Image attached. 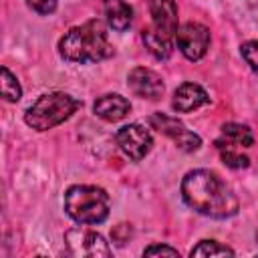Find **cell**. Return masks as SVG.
<instances>
[{
  "label": "cell",
  "instance_id": "7a4b0ae2",
  "mask_svg": "<svg viewBox=\"0 0 258 258\" xmlns=\"http://www.w3.org/2000/svg\"><path fill=\"white\" fill-rule=\"evenodd\" d=\"M113 44L109 42L107 28L101 20L93 18L81 26H73L58 40V54L77 64L99 62L113 56Z\"/></svg>",
  "mask_w": 258,
  "mask_h": 258
},
{
  "label": "cell",
  "instance_id": "3957f363",
  "mask_svg": "<svg viewBox=\"0 0 258 258\" xmlns=\"http://www.w3.org/2000/svg\"><path fill=\"white\" fill-rule=\"evenodd\" d=\"M62 206L67 216L83 226H93L101 224L107 220L109 210H111V200L109 194L103 187L97 185H71L64 191Z\"/></svg>",
  "mask_w": 258,
  "mask_h": 258
},
{
  "label": "cell",
  "instance_id": "277c9868",
  "mask_svg": "<svg viewBox=\"0 0 258 258\" xmlns=\"http://www.w3.org/2000/svg\"><path fill=\"white\" fill-rule=\"evenodd\" d=\"M81 107L83 103L69 93H44L24 111V123L36 131H48L71 119Z\"/></svg>",
  "mask_w": 258,
  "mask_h": 258
},
{
  "label": "cell",
  "instance_id": "2e32d148",
  "mask_svg": "<svg viewBox=\"0 0 258 258\" xmlns=\"http://www.w3.org/2000/svg\"><path fill=\"white\" fill-rule=\"evenodd\" d=\"M189 256H234V250L218 240H202L189 250Z\"/></svg>",
  "mask_w": 258,
  "mask_h": 258
},
{
  "label": "cell",
  "instance_id": "5bb4252c",
  "mask_svg": "<svg viewBox=\"0 0 258 258\" xmlns=\"http://www.w3.org/2000/svg\"><path fill=\"white\" fill-rule=\"evenodd\" d=\"M222 137L216 141L218 149H226V147H250L254 145V133L248 125L242 123H224L222 125Z\"/></svg>",
  "mask_w": 258,
  "mask_h": 258
},
{
  "label": "cell",
  "instance_id": "44dd1931",
  "mask_svg": "<svg viewBox=\"0 0 258 258\" xmlns=\"http://www.w3.org/2000/svg\"><path fill=\"white\" fill-rule=\"evenodd\" d=\"M161 254H165V256H179L177 248H171V246H165V244H151V246H147L143 250V256H161Z\"/></svg>",
  "mask_w": 258,
  "mask_h": 258
},
{
  "label": "cell",
  "instance_id": "d6986e66",
  "mask_svg": "<svg viewBox=\"0 0 258 258\" xmlns=\"http://www.w3.org/2000/svg\"><path fill=\"white\" fill-rule=\"evenodd\" d=\"M240 54L252 71H258V40H246L240 46Z\"/></svg>",
  "mask_w": 258,
  "mask_h": 258
},
{
  "label": "cell",
  "instance_id": "7c38bea8",
  "mask_svg": "<svg viewBox=\"0 0 258 258\" xmlns=\"http://www.w3.org/2000/svg\"><path fill=\"white\" fill-rule=\"evenodd\" d=\"M93 111L97 117L115 123V121H121L127 117V113L131 111V103L117 93H109V95L99 97L93 103Z\"/></svg>",
  "mask_w": 258,
  "mask_h": 258
},
{
  "label": "cell",
  "instance_id": "8992f818",
  "mask_svg": "<svg viewBox=\"0 0 258 258\" xmlns=\"http://www.w3.org/2000/svg\"><path fill=\"white\" fill-rule=\"evenodd\" d=\"M175 44L187 60H200L210 46V28L200 22H185L175 32Z\"/></svg>",
  "mask_w": 258,
  "mask_h": 258
},
{
  "label": "cell",
  "instance_id": "ba28073f",
  "mask_svg": "<svg viewBox=\"0 0 258 258\" xmlns=\"http://www.w3.org/2000/svg\"><path fill=\"white\" fill-rule=\"evenodd\" d=\"M147 121H149V125L153 129H157L159 133L167 135L181 151H187L189 153V151L200 149V145H202L200 135H196L194 131L185 129V125L179 119H175V117H169L165 113H153Z\"/></svg>",
  "mask_w": 258,
  "mask_h": 258
},
{
  "label": "cell",
  "instance_id": "ac0fdd59",
  "mask_svg": "<svg viewBox=\"0 0 258 258\" xmlns=\"http://www.w3.org/2000/svg\"><path fill=\"white\" fill-rule=\"evenodd\" d=\"M220 157H222L224 165H228L230 169H244V167L250 165V159L246 155H242L240 151H236L234 147L220 149Z\"/></svg>",
  "mask_w": 258,
  "mask_h": 258
},
{
  "label": "cell",
  "instance_id": "e0dca14e",
  "mask_svg": "<svg viewBox=\"0 0 258 258\" xmlns=\"http://www.w3.org/2000/svg\"><path fill=\"white\" fill-rule=\"evenodd\" d=\"M2 97L8 103H16L22 97V89L18 79L8 71V67H2Z\"/></svg>",
  "mask_w": 258,
  "mask_h": 258
},
{
  "label": "cell",
  "instance_id": "ffe728a7",
  "mask_svg": "<svg viewBox=\"0 0 258 258\" xmlns=\"http://www.w3.org/2000/svg\"><path fill=\"white\" fill-rule=\"evenodd\" d=\"M24 2L28 4V8H32L42 16H48L56 10V0H24Z\"/></svg>",
  "mask_w": 258,
  "mask_h": 258
},
{
  "label": "cell",
  "instance_id": "7402d4cb",
  "mask_svg": "<svg viewBox=\"0 0 258 258\" xmlns=\"http://www.w3.org/2000/svg\"><path fill=\"white\" fill-rule=\"evenodd\" d=\"M256 240H258V234H256Z\"/></svg>",
  "mask_w": 258,
  "mask_h": 258
},
{
  "label": "cell",
  "instance_id": "6da1fadb",
  "mask_svg": "<svg viewBox=\"0 0 258 258\" xmlns=\"http://www.w3.org/2000/svg\"><path fill=\"white\" fill-rule=\"evenodd\" d=\"M183 202L202 216L226 220L238 214L240 202L234 189L210 169H191L181 179Z\"/></svg>",
  "mask_w": 258,
  "mask_h": 258
},
{
  "label": "cell",
  "instance_id": "9a60e30c",
  "mask_svg": "<svg viewBox=\"0 0 258 258\" xmlns=\"http://www.w3.org/2000/svg\"><path fill=\"white\" fill-rule=\"evenodd\" d=\"M141 38H143L145 48H147V50H149L157 60H165V58H169V56H171L175 38H171V36H167V34H163V32L155 30L153 26L143 28Z\"/></svg>",
  "mask_w": 258,
  "mask_h": 258
},
{
  "label": "cell",
  "instance_id": "8fae6325",
  "mask_svg": "<svg viewBox=\"0 0 258 258\" xmlns=\"http://www.w3.org/2000/svg\"><path fill=\"white\" fill-rule=\"evenodd\" d=\"M208 103H210V95L198 83H181L173 91V99H171V107L177 113H191Z\"/></svg>",
  "mask_w": 258,
  "mask_h": 258
},
{
  "label": "cell",
  "instance_id": "5b68a950",
  "mask_svg": "<svg viewBox=\"0 0 258 258\" xmlns=\"http://www.w3.org/2000/svg\"><path fill=\"white\" fill-rule=\"evenodd\" d=\"M64 244L71 256L77 258H109L111 256V248L107 244V240L89 228H71L64 232Z\"/></svg>",
  "mask_w": 258,
  "mask_h": 258
},
{
  "label": "cell",
  "instance_id": "30bf717a",
  "mask_svg": "<svg viewBox=\"0 0 258 258\" xmlns=\"http://www.w3.org/2000/svg\"><path fill=\"white\" fill-rule=\"evenodd\" d=\"M151 24L155 30L175 38L177 32V2L175 0H147Z\"/></svg>",
  "mask_w": 258,
  "mask_h": 258
},
{
  "label": "cell",
  "instance_id": "9c48e42d",
  "mask_svg": "<svg viewBox=\"0 0 258 258\" xmlns=\"http://www.w3.org/2000/svg\"><path fill=\"white\" fill-rule=\"evenodd\" d=\"M127 87L131 89V93L135 97L149 99V101H157L165 91V85H163L161 77L155 71L145 69V67H135V69L129 71Z\"/></svg>",
  "mask_w": 258,
  "mask_h": 258
},
{
  "label": "cell",
  "instance_id": "4fadbf2b",
  "mask_svg": "<svg viewBox=\"0 0 258 258\" xmlns=\"http://www.w3.org/2000/svg\"><path fill=\"white\" fill-rule=\"evenodd\" d=\"M103 10L107 24L117 32L127 30L133 22V6L129 0H103Z\"/></svg>",
  "mask_w": 258,
  "mask_h": 258
},
{
  "label": "cell",
  "instance_id": "52a82bcc",
  "mask_svg": "<svg viewBox=\"0 0 258 258\" xmlns=\"http://www.w3.org/2000/svg\"><path fill=\"white\" fill-rule=\"evenodd\" d=\"M117 145L119 149L131 159V161H141L153 147V137L149 133V129L141 123H129L123 125L117 135Z\"/></svg>",
  "mask_w": 258,
  "mask_h": 258
}]
</instances>
